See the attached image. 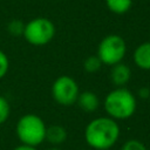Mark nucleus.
Segmentation results:
<instances>
[{
  "label": "nucleus",
  "mask_w": 150,
  "mask_h": 150,
  "mask_svg": "<svg viewBox=\"0 0 150 150\" xmlns=\"http://www.w3.org/2000/svg\"><path fill=\"white\" fill-rule=\"evenodd\" d=\"M120 134L121 130L116 120L109 116H101L87 124L84 139L95 150H109L117 143Z\"/></svg>",
  "instance_id": "obj_1"
},
{
  "label": "nucleus",
  "mask_w": 150,
  "mask_h": 150,
  "mask_svg": "<svg viewBox=\"0 0 150 150\" xmlns=\"http://www.w3.org/2000/svg\"><path fill=\"white\" fill-rule=\"evenodd\" d=\"M67 139V130L60 124H53L46 129V141L54 145L62 144Z\"/></svg>",
  "instance_id": "obj_10"
},
{
  "label": "nucleus",
  "mask_w": 150,
  "mask_h": 150,
  "mask_svg": "<svg viewBox=\"0 0 150 150\" xmlns=\"http://www.w3.org/2000/svg\"><path fill=\"white\" fill-rule=\"evenodd\" d=\"M121 150H148L145 144L138 139H128L122 145Z\"/></svg>",
  "instance_id": "obj_15"
},
{
  "label": "nucleus",
  "mask_w": 150,
  "mask_h": 150,
  "mask_svg": "<svg viewBox=\"0 0 150 150\" xmlns=\"http://www.w3.org/2000/svg\"><path fill=\"white\" fill-rule=\"evenodd\" d=\"M76 103L79 104V107L83 111H86V112H94V111L97 110V108L100 105V98H98V96L94 91L84 90V91L79 94Z\"/></svg>",
  "instance_id": "obj_9"
},
{
  "label": "nucleus",
  "mask_w": 150,
  "mask_h": 150,
  "mask_svg": "<svg viewBox=\"0 0 150 150\" xmlns=\"http://www.w3.org/2000/svg\"><path fill=\"white\" fill-rule=\"evenodd\" d=\"M13 150H38V149H36V146H32V145L21 144V145H18L16 148H14Z\"/></svg>",
  "instance_id": "obj_18"
},
{
  "label": "nucleus",
  "mask_w": 150,
  "mask_h": 150,
  "mask_svg": "<svg viewBox=\"0 0 150 150\" xmlns=\"http://www.w3.org/2000/svg\"><path fill=\"white\" fill-rule=\"evenodd\" d=\"M25 22L20 19H13L7 23V32L9 35L19 38L23 35V30H25Z\"/></svg>",
  "instance_id": "obj_12"
},
{
  "label": "nucleus",
  "mask_w": 150,
  "mask_h": 150,
  "mask_svg": "<svg viewBox=\"0 0 150 150\" xmlns=\"http://www.w3.org/2000/svg\"><path fill=\"white\" fill-rule=\"evenodd\" d=\"M83 68L87 73L89 74H94L96 71H98L101 68H102V62L101 60L98 59L97 55H90L88 56L84 62H83Z\"/></svg>",
  "instance_id": "obj_13"
},
{
  "label": "nucleus",
  "mask_w": 150,
  "mask_h": 150,
  "mask_svg": "<svg viewBox=\"0 0 150 150\" xmlns=\"http://www.w3.org/2000/svg\"><path fill=\"white\" fill-rule=\"evenodd\" d=\"M131 79V69L128 64L120 62L111 66L110 81L115 87H125Z\"/></svg>",
  "instance_id": "obj_7"
},
{
  "label": "nucleus",
  "mask_w": 150,
  "mask_h": 150,
  "mask_svg": "<svg viewBox=\"0 0 150 150\" xmlns=\"http://www.w3.org/2000/svg\"><path fill=\"white\" fill-rule=\"evenodd\" d=\"M132 61L137 68L142 70H150V41L142 42L135 48Z\"/></svg>",
  "instance_id": "obj_8"
},
{
  "label": "nucleus",
  "mask_w": 150,
  "mask_h": 150,
  "mask_svg": "<svg viewBox=\"0 0 150 150\" xmlns=\"http://www.w3.org/2000/svg\"><path fill=\"white\" fill-rule=\"evenodd\" d=\"M47 150H62V149H60V148H56V146H54V148H49V149H47Z\"/></svg>",
  "instance_id": "obj_19"
},
{
  "label": "nucleus",
  "mask_w": 150,
  "mask_h": 150,
  "mask_svg": "<svg viewBox=\"0 0 150 150\" xmlns=\"http://www.w3.org/2000/svg\"><path fill=\"white\" fill-rule=\"evenodd\" d=\"M54 101L63 107H69L76 103L80 88L77 82L69 75H61L55 79L50 88Z\"/></svg>",
  "instance_id": "obj_6"
},
{
  "label": "nucleus",
  "mask_w": 150,
  "mask_h": 150,
  "mask_svg": "<svg viewBox=\"0 0 150 150\" xmlns=\"http://www.w3.org/2000/svg\"><path fill=\"white\" fill-rule=\"evenodd\" d=\"M46 124L43 120L35 114L22 115L15 127L16 136L22 144L38 146L46 139Z\"/></svg>",
  "instance_id": "obj_3"
},
{
  "label": "nucleus",
  "mask_w": 150,
  "mask_h": 150,
  "mask_svg": "<svg viewBox=\"0 0 150 150\" xmlns=\"http://www.w3.org/2000/svg\"><path fill=\"white\" fill-rule=\"evenodd\" d=\"M137 95L142 98H146V97H150V88H145V87H142L138 89L137 91Z\"/></svg>",
  "instance_id": "obj_17"
},
{
  "label": "nucleus",
  "mask_w": 150,
  "mask_h": 150,
  "mask_svg": "<svg viewBox=\"0 0 150 150\" xmlns=\"http://www.w3.org/2000/svg\"><path fill=\"white\" fill-rule=\"evenodd\" d=\"M105 6L114 14H125L132 6V0H105Z\"/></svg>",
  "instance_id": "obj_11"
},
{
  "label": "nucleus",
  "mask_w": 150,
  "mask_h": 150,
  "mask_svg": "<svg viewBox=\"0 0 150 150\" xmlns=\"http://www.w3.org/2000/svg\"><path fill=\"white\" fill-rule=\"evenodd\" d=\"M103 107L109 117L122 121L130 118L137 108L135 94L125 87H116L107 94L103 101Z\"/></svg>",
  "instance_id": "obj_2"
},
{
  "label": "nucleus",
  "mask_w": 150,
  "mask_h": 150,
  "mask_svg": "<svg viewBox=\"0 0 150 150\" xmlns=\"http://www.w3.org/2000/svg\"><path fill=\"white\" fill-rule=\"evenodd\" d=\"M8 69H9L8 56H7V54L2 49H0V80H2L7 75Z\"/></svg>",
  "instance_id": "obj_16"
},
{
  "label": "nucleus",
  "mask_w": 150,
  "mask_h": 150,
  "mask_svg": "<svg viewBox=\"0 0 150 150\" xmlns=\"http://www.w3.org/2000/svg\"><path fill=\"white\" fill-rule=\"evenodd\" d=\"M9 114H11L9 102L5 96L0 95V125L4 124L8 120Z\"/></svg>",
  "instance_id": "obj_14"
},
{
  "label": "nucleus",
  "mask_w": 150,
  "mask_h": 150,
  "mask_svg": "<svg viewBox=\"0 0 150 150\" xmlns=\"http://www.w3.org/2000/svg\"><path fill=\"white\" fill-rule=\"evenodd\" d=\"M55 32V25L50 19L45 16H38L29 20L25 25L22 36L29 45L41 47L48 45L54 39Z\"/></svg>",
  "instance_id": "obj_4"
},
{
  "label": "nucleus",
  "mask_w": 150,
  "mask_h": 150,
  "mask_svg": "<svg viewBox=\"0 0 150 150\" xmlns=\"http://www.w3.org/2000/svg\"><path fill=\"white\" fill-rule=\"evenodd\" d=\"M127 54V42L118 34H109L104 36L97 47L96 55L102 64L114 66L123 61Z\"/></svg>",
  "instance_id": "obj_5"
}]
</instances>
